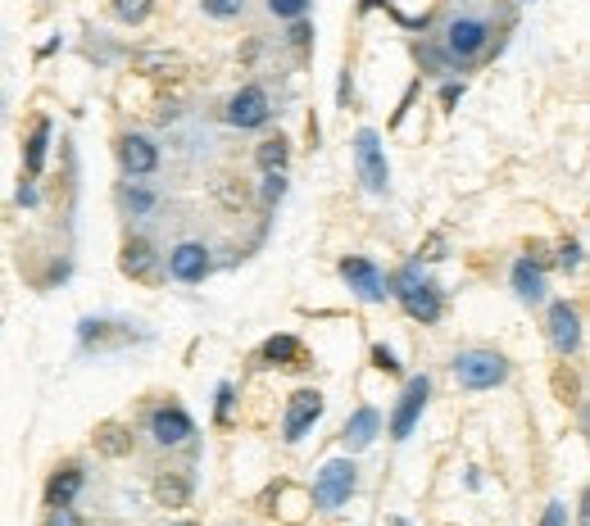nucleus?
<instances>
[{
    "mask_svg": "<svg viewBox=\"0 0 590 526\" xmlns=\"http://www.w3.org/2000/svg\"><path fill=\"white\" fill-rule=\"evenodd\" d=\"M454 377H459V386H468V390H495L504 377H509V363H504V354H495V350H463L459 359H454Z\"/></svg>",
    "mask_w": 590,
    "mask_h": 526,
    "instance_id": "f257e3e1",
    "label": "nucleus"
},
{
    "mask_svg": "<svg viewBox=\"0 0 590 526\" xmlns=\"http://www.w3.org/2000/svg\"><path fill=\"white\" fill-rule=\"evenodd\" d=\"M354 168H359V182H364V191L386 195V186H391V168H386L382 137H377L373 127H364V132L354 137Z\"/></svg>",
    "mask_w": 590,
    "mask_h": 526,
    "instance_id": "f03ea898",
    "label": "nucleus"
},
{
    "mask_svg": "<svg viewBox=\"0 0 590 526\" xmlns=\"http://www.w3.org/2000/svg\"><path fill=\"white\" fill-rule=\"evenodd\" d=\"M395 295H400L404 313H409L413 322H436V318H441V291H436L432 282H423L413 268L400 277V291H395Z\"/></svg>",
    "mask_w": 590,
    "mask_h": 526,
    "instance_id": "7ed1b4c3",
    "label": "nucleus"
},
{
    "mask_svg": "<svg viewBox=\"0 0 590 526\" xmlns=\"http://www.w3.org/2000/svg\"><path fill=\"white\" fill-rule=\"evenodd\" d=\"M341 277L350 282V291L359 295V300L377 304L391 295V282H386V273L377 268L373 259H359V254H350V259H341Z\"/></svg>",
    "mask_w": 590,
    "mask_h": 526,
    "instance_id": "20e7f679",
    "label": "nucleus"
},
{
    "mask_svg": "<svg viewBox=\"0 0 590 526\" xmlns=\"http://www.w3.org/2000/svg\"><path fill=\"white\" fill-rule=\"evenodd\" d=\"M354 495V463L350 458H332L314 481V504L318 508H341Z\"/></svg>",
    "mask_w": 590,
    "mask_h": 526,
    "instance_id": "39448f33",
    "label": "nucleus"
},
{
    "mask_svg": "<svg viewBox=\"0 0 590 526\" xmlns=\"http://www.w3.org/2000/svg\"><path fill=\"white\" fill-rule=\"evenodd\" d=\"M427 395H432V381L427 377H413L409 386H404L400 409H395V418H391V436L395 440L413 436V427H418V418H423V409H427Z\"/></svg>",
    "mask_w": 590,
    "mask_h": 526,
    "instance_id": "423d86ee",
    "label": "nucleus"
},
{
    "mask_svg": "<svg viewBox=\"0 0 590 526\" xmlns=\"http://www.w3.org/2000/svg\"><path fill=\"white\" fill-rule=\"evenodd\" d=\"M273 105H268L264 87H241L232 100H227V123L232 127H264Z\"/></svg>",
    "mask_w": 590,
    "mask_h": 526,
    "instance_id": "0eeeda50",
    "label": "nucleus"
},
{
    "mask_svg": "<svg viewBox=\"0 0 590 526\" xmlns=\"http://www.w3.org/2000/svg\"><path fill=\"white\" fill-rule=\"evenodd\" d=\"M318 418H323V395L318 390H295L291 404H286V418H282V436L300 440Z\"/></svg>",
    "mask_w": 590,
    "mask_h": 526,
    "instance_id": "6e6552de",
    "label": "nucleus"
},
{
    "mask_svg": "<svg viewBox=\"0 0 590 526\" xmlns=\"http://www.w3.org/2000/svg\"><path fill=\"white\" fill-rule=\"evenodd\" d=\"M168 273H173L177 282H187V286L205 282V277H209V250L200 241L173 245V250H168Z\"/></svg>",
    "mask_w": 590,
    "mask_h": 526,
    "instance_id": "1a4fd4ad",
    "label": "nucleus"
},
{
    "mask_svg": "<svg viewBox=\"0 0 590 526\" xmlns=\"http://www.w3.org/2000/svg\"><path fill=\"white\" fill-rule=\"evenodd\" d=\"M550 341L559 354H572L581 345V318L568 300H554L550 304Z\"/></svg>",
    "mask_w": 590,
    "mask_h": 526,
    "instance_id": "9d476101",
    "label": "nucleus"
},
{
    "mask_svg": "<svg viewBox=\"0 0 590 526\" xmlns=\"http://www.w3.org/2000/svg\"><path fill=\"white\" fill-rule=\"evenodd\" d=\"M486 37H491V32H486L482 19H454L450 32H445V50H450L454 59H472L486 46Z\"/></svg>",
    "mask_w": 590,
    "mask_h": 526,
    "instance_id": "9b49d317",
    "label": "nucleus"
},
{
    "mask_svg": "<svg viewBox=\"0 0 590 526\" xmlns=\"http://www.w3.org/2000/svg\"><path fill=\"white\" fill-rule=\"evenodd\" d=\"M123 273H128L132 282L155 286V282H159V254H155V245L141 241V236L123 245Z\"/></svg>",
    "mask_w": 590,
    "mask_h": 526,
    "instance_id": "f8f14e48",
    "label": "nucleus"
},
{
    "mask_svg": "<svg viewBox=\"0 0 590 526\" xmlns=\"http://www.w3.org/2000/svg\"><path fill=\"white\" fill-rule=\"evenodd\" d=\"M150 436L159 440V445H182V440L196 436V427H191V418L182 409H155L150 413Z\"/></svg>",
    "mask_w": 590,
    "mask_h": 526,
    "instance_id": "ddd939ff",
    "label": "nucleus"
},
{
    "mask_svg": "<svg viewBox=\"0 0 590 526\" xmlns=\"http://www.w3.org/2000/svg\"><path fill=\"white\" fill-rule=\"evenodd\" d=\"M118 159H123V168H128L132 177H146L159 168V150L150 137H123L118 141Z\"/></svg>",
    "mask_w": 590,
    "mask_h": 526,
    "instance_id": "4468645a",
    "label": "nucleus"
},
{
    "mask_svg": "<svg viewBox=\"0 0 590 526\" xmlns=\"http://www.w3.org/2000/svg\"><path fill=\"white\" fill-rule=\"evenodd\" d=\"M513 291H518L522 300H531V304L541 300V295H545L541 263H536V259H518V263H513Z\"/></svg>",
    "mask_w": 590,
    "mask_h": 526,
    "instance_id": "2eb2a0df",
    "label": "nucleus"
},
{
    "mask_svg": "<svg viewBox=\"0 0 590 526\" xmlns=\"http://www.w3.org/2000/svg\"><path fill=\"white\" fill-rule=\"evenodd\" d=\"M78 490H82V468H78V463H69L64 472H55V477H50V486H46V504H50V508L73 504V499H78Z\"/></svg>",
    "mask_w": 590,
    "mask_h": 526,
    "instance_id": "dca6fc26",
    "label": "nucleus"
},
{
    "mask_svg": "<svg viewBox=\"0 0 590 526\" xmlns=\"http://www.w3.org/2000/svg\"><path fill=\"white\" fill-rule=\"evenodd\" d=\"M377 427H382V418H377V409H354V418L345 422V445L350 449H364V445H373V436H377Z\"/></svg>",
    "mask_w": 590,
    "mask_h": 526,
    "instance_id": "f3484780",
    "label": "nucleus"
},
{
    "mask_svg": "<svg viewBox=\"0 0 590 526\" xmlns=\"http://www.w3.org/2000/svg\"><path fill=\"white\" fill-rule=\"evenodd\" d=\"M46 146H50V123L41 118V123L32 127L28 150H23V168H28V177H37L41 168H46Z\"/></svg>",
    "mask_w": 590,
    "mask_h": 526,
    "instance_id": "a211bd4d",
    "label": "nucleus"
},
{
    "mask_svg": "<svg viewBox=\"0 0 590 526\" xmlns=\"http://www.w3.org/2000/svg\"><path fill=\"white\" fill-rule=\"evenodd\" d=\"M295 359H300V341H295V336H273V341L264 345V363H282V368H295Z\"/></svg>",
    "mask_w": 590,
    "mask_h": 526,
    "instance_id": "6ab92c4d",
    "label": "nucleus"
},
{
    "mask_svg": "<svg viewBox=\"0 0 590 526\" xmlns=\"http://www.w3.org/2000/svg\"><path fill=\"white\" fill-rule=\"evenodd\" d=\"M286 155H291V150H286V141L273 137V141H264V146L255 150V164L264 168V173H282V168H286Z\"/></svg>",
    "mask_w": 590,
    "mask_h": 526,
    "instance_id": "aec40b11",
    "label": "nucleus"
},
{
    "mask_svg": "<svg viewBox=\"0 0 590 526\" xmlns=\"http://www.w3.org/2000/svg\"><path fill=\"white\" fill-rule=\"evenodd\" d=\"M96 445H100V454L118 458V454H128L132 440H128V431H123V427H100V440H96Z\"/></svg>",
    "mask_w": 590,
    "mask_h": 526,
    "instance_id": "412c9836",
    "label": "nucleus"
},
{
    "mask_svg": "<svg viewBox=\"0 0 590 526\" xmlns=\"http://www.w3.org/2000/svg\"><path fill=\"white\" fill-rule=\"evenodd\" d=\"M114 14L123 23H141L150 14V0H114Z\"/></svg>",
    "mask_w": 590,
    "mask_h": 526,
    "instance_id": "4be33fe9",
    "label": "nucleus"
},
{
    "mask_svg": "<svg viewBox=\"0 0 590 526\" xmlns=\"http://www.w3.org/2000/svg\"><path fill=\"white\" fill-rule=\"evenodd\" d=\"M200 5H205V14H214V19H236L246 0H200Z\"/></svg>",
    "mask_w": 590,
    "mask_h": 526,
    "instance_id": "5701e85b",
    "label": "nucleus"
},
{
    "mask_svg": "<svg viewBox=\"0 0 590 526\" xmlns=\"http://www.w3.org/2000/svg\"><path fill=\"white\" fill-rule=\"evenodd\" d=\"M155 490H159V499H164V504H182V499H187V481H168L164 477Z\"/></svg>",
    "mask_w": 590,
    "mask_h": 526,
    "instance_id": "b1692460",
    "label": "nucleus"
},
{
    "mask_svg": "<svg viewBox=\"0 0 590 526\" xmlns=\"http://www.w3.org/2000/svg\"><path fill=\"white\" fill-rule=\"evenodd\" d=\"M273 5V14H282V19H300V14L309 10V0H268Z\"/></svg>",
    "mask_w": 590,
    "mask_h": 526,
    "instance_id": "393cba45",
    "label": "nucleus"
},
{
    "mask_svg": "<svg viewBox=\"0 0 590 526\" xmlns=\"http://www.w3.org/2000/svg\"><path fill=\"white\" fill-rule=\"evenodd\" d=\"M46 526H82V517H78V513H73V508H69V504H59V508H50Z\"/></svg>",
    "mask_w": 590,
    "mask_h": 526,
    "instance_id": "a878e982",
    "label": "nucleus"
},
{
    "mask_svg": "<svg viewBox=\"0 0 590 526\" xmlns=\"http://www.w3.org/2000/svg\"><path fill=\"white\" fill-rule=\"evenodd\" d=\"M286 195V177L282 173H268V182H264V205H277Z\"/></svg>",
    "mask_w": 590,
    "mask_h": 526,
    "instance_id": "bb28decb",
    "label": "nucleus"
},
{
    "mask_svg": "<svg viewBox=\"0 0 590 526\" xmlns=\"http://www.w3.org/2000/svg\"><path fill=\"white\" fill-rule=\"evenodd\" d=\"M128 205H132V214H146V209L155 205V195L141 191V186H128Z\"/></svg>",
    "mask_w": 590,
    "mask_h": 526,
    "instance_id": "cd10ccee",
    "label": "nucleus"
},
{
    "mask_svg": "<svg viewBox=\"0 0 590 526\" xmlns=\"http://www.w3.org/2000/svg\"><path fill=\"white\" fill-rule=\"evenodd\" d=\"M541 526H568V504H559V499H554V504L545 508Z\"/></svg>",
    "mask_w": 590,
    "mask_h": 526,
    "instance_id": "c85d7f7f",
    "label": "nucleus"
},
{
    "mask_svg": "<svg viewBox=\"0 0 590 526\" xmlns=\"http://www.w3.org/2000/svg\"><path fill=\"white\" fill-rule=\"evenodd\" d=\"M559 263L568 268V273H572V268H581V241H568V245H563V250H559Z\"/></svg>",
    "mask_w": 590,
    "mask_h": 526,
    "instance_id": "c756f323",
    "label": "nucleus"
},
{
    "mask_svg": "<svg viewBox=\"0 0 590 526\" xmlns=\"http://www.w3.org/2000/svg\"><path fill=\"white\" fill-rule=\"evenodd\" d=\"M373 363H377L382 372H400V363H395V354L386 350V345H377V350H373Z\"/></svg>",
    "mask_w": 590,
    "mask_h": 526,
    "instance_id": "7c9ffc66",
    "label": "nucleus"
},
{
    "mask_svg": "<svg viewBox=\"0 0 590 526\" xmlns=\"http://www.w3.org/2000/svg\"><path fill=\"white\" fill-rule=\"evenodd\" d=\"M227 409H232V386H218V422H227Z\"/></svg>",
    "mask_w": 590,
    "mask_h": 526,
    "instance_id": "2f4dec72",
    "label": "nucleus"
},
{
    "mask_svg": "<svg viewBox=\"0 0 590 526\" xmlns=\"http://www.w3.org/2000/svg\"><path fill=\"white\" fill-rule=\"evenodd\" d=\"M441 250H445V241H441V236H432V241L418 250V259H441Z\"/></svg>",
    "mask_w": 590,
    "mask_h": 526,
    "instance_id": "473e14b6",
    "label": "nucleus"
},
{
    "mask_svg": "<svg viewBox=\"0 0 590 526\" xmlns=\"http://www.w3.org/2000/svg\"><path fill=\"white\" fill-rule=\"evenodd\" d=\"M291 41H295V46H309V28H305V23H295V28H291Z\"/></svg>",
    "mask_w": 590,
    "mask_h": 526,
    "instance_id": "72a5a7b5",
    "label": "nucleus"
},
{
    "mask_svg": "<svg viewBox=\"0 0 590 526\" xmlns=\"http://www.w3.org/2000/svg\"><path fill=\"white\" fill-rule=\"evenodd\" d=\"M459 96H463V87H445V91H441V105H454Z\"/></svg>",
    "mask_w": 590,
    "mask_h": 526,
    "instance_id": "f704fd0d",
    "label": "nucleus"
},
{
    "mask_svg": "<svg viewBox=\"0 0 590 526\" xmlns=\"http://www.w3.org/2000/svg\"><path fill=\"white\" fill-rule=\"evenodd\" d=\"M19 205H37V191H32V186H19Z\"/></svg>",
    "mask_w": 590,
    "mask_h": 526,
    "instance_id": "c9c22d12",
    "label": "nucleus"
},
{
    "mask_svg": "<svg viewBox=\"0 0 590 526\" xmlns=\"http://www.w3.org/2000/svg\"><path fill=\"white\" fill-rule=\"evenodd\" d=\"M377 5H382V0H364V10H377Z\"/></svg>",
    "mask_w": 590,
    "mask_h": 526,
    "instance_id": "e433bc0d",
    "label": "nucleus"
},
{
    "mask_svg": "<svg viewBox=\"0 0 590 526\" xmlns=\"http://www.w3.org/2000/svg\"><path fill=\"white\" fill-rule=\"evenodd\" d=\"M173 526H196V522H173Z\"/></svg>",
    "mask_w": 590,
    "mask_h": 526,
    "instance_id": "4c0bfd02",
    "label": "nucleus"
}]
</instances>
